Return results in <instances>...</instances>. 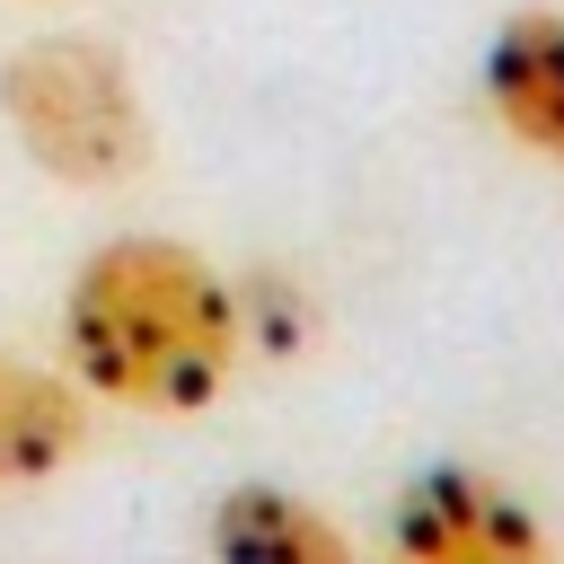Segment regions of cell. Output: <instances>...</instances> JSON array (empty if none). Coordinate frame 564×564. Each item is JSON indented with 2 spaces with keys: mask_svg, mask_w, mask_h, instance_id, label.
<instances>
[{
  "mask_svg": "<svg viewBox=\"0 0 564 564\" xmlns=\"http://www.w3.org/2000/svg\"><path fill=\"white\" fill-rule=\"evenodd\" d=\"M62 352L97 405L123 414H203L247 370V300L238 282L159 229H123L79 256L62 291Z\"/></svg>",
  "mask_w": 564,
  "mask_h": 564,
  "instance_id": "1",
  "label": "cell"
},
{
  "mask_svg": "<svg viewBox=\"0 0 564 564\" xmlns=\"http://www.w3.org/2000/svg\"><path fill=\"white\" fill-rule=\"evenodd\" d=\"M0 123L18 150L79 194L132 185L150 167V106L115 44L97 35H26L0 62Z\"/></svg>",
  "mask_w": 564,
  "mask_h": 564,
  "instance_id": "2",
  "label": "cell"
},
{
  "mask_svg": "<svg viewBox=\"0 0 564 564\" xmlns=\"http://www.w3.org/2000/svg\"><path fill=\"white\" fill-rule=\"evenodd\" d=\"M388 546L414 564H538L546 555V520L485 467H423L397 485L388 502Z\"/></svg>",
  "mask_w": 564,
  "mask_h": 564,
  "instance_id": "3",
  "label": "cell"
},
{
  "mask_svg": "<svg viewBox=\"0 0 564 564\" xmlns=\"http://www.w3.org/2000/svg\"><path fill=\"white\" fill-rule=\"evenodd\" d=\"M88 441H97V397L70 370L0 352V494L53 485L62 467L88 458Z\"/></svg>",
  "mask_w": 564,
  "mask_h": 564,
  "instance_id": "4",
  "label": "cell"
},
{
  "mask_svg": "<svg viewBox=\"0 0 564 564\" xmlns=\"http://www.w3.org/2000/svg\"><path fill=\"white\" fill-rule=\"evenodd\" d=\"M485 106H494V123L529 159L564 167V9H511L494 26V44H485Z\"/></svg>",
  "mask_w": 564,
  "mask_h": 564,
  "instance_id": "5",
  "label": "cell"
},
{
  "mask_svg": "<svg viewBox=\"0 0 564 564\" xmlns=\"http://www.w3.org/2000/svg\"><path fill=\"white\" fill-rule=\"evenodd\" d=\"M220 564H352V538L291 485H229L203 520Z\"/></svg>",
  "mask_w": 564,
  "mask_h": 564,
  "instance_id": "6",
  "label": "cell"
}]
</instances>
